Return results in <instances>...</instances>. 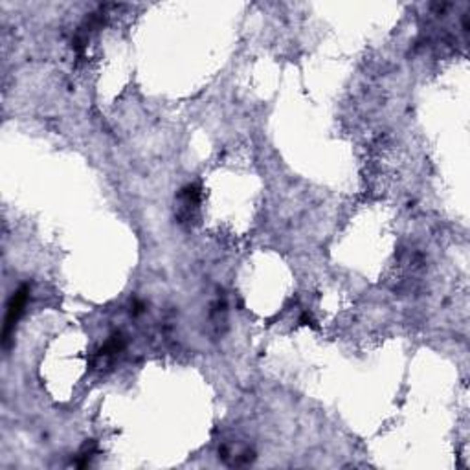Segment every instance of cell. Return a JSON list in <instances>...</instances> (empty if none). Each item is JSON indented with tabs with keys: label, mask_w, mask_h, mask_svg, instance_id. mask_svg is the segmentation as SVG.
<instances>
[{
	"label": "cell",
	"mask_w": 470,
	"mask_h": 470,
	"mask_svg": "<svg viewBox=\"0 0 470 470\" xmlns=\"http://www.w3.org/2000/svg\"><path fill=\"white\" fill-rule=\"evenodd\" d=\"M26 299H28V290L26 289L17 290V292L11 296V301L10 305H8V314H6V323H4V344L10 340L11 329L15 327V322H17L20 314H22Z\"/></svg>",
	"instance_id": "obj_1"
}]
</instances>
